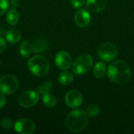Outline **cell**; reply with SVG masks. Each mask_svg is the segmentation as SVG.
<instances>
[{
	"label": "cell",
	"mask_w": 134,
	"mask_h": 134,
	"mask_svg": "<svg viewBox=\"0 0 134 134\" xmlns=\"http://www.w3.org/2000/svg\"><path fill=\"white\" fill-rule=\"evenodd\" d=\"M108 75L115 83L124 85L132 78V71L129 64L121 60L112 62L108 68Z\"/></svg>",
	"instance_id": "1"
},
{
	"label": "cell",
	"mask_w": 134,
	"mask_h": 134,
	"mask_svg": "<svg viewBox=\"0 0 134 134\" xmlns=\"http://www.w3.org/2000/svg\"><path fill=\"white\" fill-rule=\"evenodd\" d=\"M88 118L85 111L75 110L68 115L65 120L66 127L72 133H79L87 126Z\"/></svg>",
	"instance_id": "2"
},
{
	"label": "cell",
	"mask_w": 134,
	"mask_h": 134,
	"mask_svg": "<svg viewBox=\"0 0 134 134\" xmlns=\"http://www.w3.org/2000/svg\"><path fill=\"white\" fill-rule=\"evenodd\" d=\"M27 66L31 72L38 78L45 77L49 71L48 60L41 55H36L31 57L27 62Z\"/></svg>",
	"instance_id": "3"
},
{
	"label": "cell",
	"mask_w": 134,
	"mask_h": 134,
	"mask_svg": "<svg viewBox=\"0 0 134 134\" xmlns=\"http://www.w3.org/2000/svg\"><path fill=\"white\" fill-rule=\"evenodd\" d=\"M93 58L88 54L79 56L72 64V71L79 75L87 74L93 67Z\"/></svg>",
	"instance_id": "4"
},
{
	"label": "cell",
	"mask_w": 134,
	"mask_h": 134,
	"mask_svg": "<svg viewBox=\"0 0 134 134\" xmlns=\"http://www.w3.org/2000/svg\"><path fill=\"white\" fill-rule=\"evenodd\" d=\"M19 88L18 79L12 75H5L0 78V92L5 95L15 93Z\"/></svg>",
	"instance_id": "5"
},
{
	"label": "cell",
	"mask_w": 134,
	"mask_h": 134,
	"mask_svg": "<svg viewBox=\"0 0 134 134\" xmlns=\"http://www.w3.org/2000/svg\"><path fill=\"white\" fill-rule=\"evenodd\" d=\"M97 55L104 61H111L118 55V49L111 42H107L101 44L97 50Z\"/></svg>",
	"instance_id": "6"
},
{
	"label": "cell",
	"mask_w": 134,
	"mask_h": 134,
	"mask_svg": "<svg viewBox=\"0 0 134 134\" xmlns=\"http://www.w3.org/2000/svg\"><path fill=\"white\" fill-rule=\"evenodd\" d=\"M39 100V93L38 92L33 90H27L23 92L19 98L18 103L19 104L25 108H29L35 106Z\"/></svg>",
	"instance_id": "7"
},
{
	"label": "cell",
	"mask_w": 134,
	"mask_h": 134,
	"mask_svg": "<svg viewBox=\"0 0 134 134\" xmlns=\"http://www.w3.org/2000/svg\"><path fill=\"white\" fill-rule=\"evenodd\" d=\"M15 131L20 134H31L35 130L34 122L28 119H20L14 124Z\"/></svg>",
	"instance_id": "8"
},
{
	"label": "cell",
	"mask_w": 134,
	"mask_h": 134,
	"mask_svg": "<svg viewBox=\"0 0 134 134\" xmlns=\"http://www.w3.org/2000/svg\"><path fill=\"white\" fill-rule=\"evenodd\" d=\"M55 64L59 69L68 70L72 66V57L67 51H60L55 57Z\"/></svg>",
	"instance_id": "9"
},
{
	"label": "cell",
	"mask_w": 134,
	"mask_h": 134,
	"mask_svg": "<svg viewBox=\"0 0 134 134\" xmlns=\"http://www.w3.org/2000/svg\"><path fill=\"white\" fill-rule=\"evenodd\" d=\"M65 102L68 107L71 108H77L82 105L83 102V96L76 90H70L65 96Z\"/></svg>",
	"instance_id": "10"
},
{
	"label": "cell",
	"mask_w": 134,
	"mask_h": 134,
	"mask_svg": "<svg viewBox=\"0 0 134 134\" xmlns=\"http://www.w3.org/2000/svg\"><path fill=\"white\" fill-rule=\"evenodd\" d=\"M91 21L90 13L84 9H79L75 14V22L79 27H87Z\"/></svg>",
	"instance_id": "11"
},
{
	"label": "cell",
	"mask_w": 134,
	"mask_h": 134,
	"mask_svg": "<svg viewBox=\"0 0 134 134\" xmlns=\"http://www.w3.org/2000/svg\"><path fill=\"white\" fill-rule=\"evenodd\" d=\"M108 5V0H87L86 6L92 13H97L104 11Z\"/></svg>",
	"instance_id": "12"
},
{
	"label": "cell",
	"mask_w": 134,
	"mask_h": 134,
	"mask_svg": "<svg viewBox=\"0 0 134 134\" xmlns=\"http://www.w3.org/2000/svg\"><path fill=\"white\" fill-rule=\"evenodd\" d=\"M48 46L47 40L43 37H39L35 40L32 44V50L35 53H40L44 52Z\"/></svg>",
	"instance_id": "13"
},
{
	"label": "cell",
	"mask_w": 134,
	"mask_h": 134,
	"mask_svg": "<svg viewBox=\"0 0 134 134\" xmlns=\"http://www.w3.org/2000/svg\"><path fill=\"white\" fill-rule=\"evenodd\" d=\"M20 38L21 33L16 28H10L5 33V38L9 43H16Z\"/></svg>",
	"instance_id": "14"
},
{
	"label": "cell",
	"mask_w": 134,
	"mask_h": 134,
	"mask_svg": "<svg viewBox=\"0 0 134 134\" xmlns=\"http://www.w3.org/2000/svg\"><path fill=\"white\" fill-rule=\"evenodd\" d=\"M107 72H108V71H107L106 64L103 62H97L94 65L93 69V75L97 79L104 78Z\"/></svg>",
	"instance_id": "15"
},
{
	"label": "cell",
	"mask_w": 134,
	"mask_h": 134,
	"mask_svg": "<svg viewBox=\"0 0 134 134\" xmlns=\"http://www.w3.org/2000/svg\"><path fill=\"white\" fill-rule=\"evenodd\" d=\"M73 79H74L73 73L69 71H66V70H64V71L61 72L58 76L59 82L64 86H67V85H69L70 83H71L73 81Z\"/></svg>",
	"instance_id": "16"
},
{
	"label": "cell",
	"mask_w": 134,
	"mask_h": 134,
	"mask_svg": "<svg viewBox=\"0 0 134 134\" xmlns=\"http://www.w3.org/2000/svg\"><path fill=\"white\" fill-rule=\"evenodd\" d=\"M19 18H20L19 13L17 12L16 9H13V8L10 9L8 11L6 16H5L7 23L10 25H16L19 21Z\"/></svg>",
	"instance_id": "17"
},
{
	"label": "cell",
	"mask_w": 134,
	"mask_h": 134,
	"mask_svg": "<svg viewBox=\"0 0 134 134\" xmlns=\"http://www.w3.org/2000/svg\"><path fill=\"white\" fill-rule=\"evenodd\" d=\"M19 51H20V55L23 57H24V58L27 57L31 54V53L32 51V44L30 42H28V41L23 42L20 45Z\"/></svg>",
	"instance_id": "18"
},
{
	"label": "cell",
	"mask_w": 134,
	"mask_h": 134,
	"mask_svg": "<svg viewBox=\"0 0 134 134\" xmlns=\"http://www.w3.org/2000/svg\"><path fill=\"white\" fill-rule=\"evenodd\" d=\"M42 96H43L42 97V101L47 108H54L56 106L57 99L53 94H51L50 93H46Z\"/></svg>",
	"instance_id": "19"
},
{
	"label": "cell",
	"mask_w": 134,
	"mask_h": 134,
	"mask_svg": "<svg viewBox=\"0 0 134 134\" xmlns=\"http://www.w3.org/2000/svg\"><path fill=\"white\" fill-rule=\"evenodd\" d=\"M52 88H53V82L50 80H46L38 87V93L39 94L44 95L46 93H50Z\"/></svg>",
	"instance_id": "20"
},
{
	"label": "cell",
	"mask_w": 134,
	"mask_h": 134,
	"mask_svg": "<svg viewBox=\"0 0 134 134\" xmlns=\"http://www.w3.org/2000/svg\"><path fill=\"white\" fill-rule=\"evenodd\" d=\"M86 114L88 115L89 117H97L100 112V108L99 106L96 105V104H92L90 106H89L87 108H86Z\"/></svg>",
	"instance_id": "21"
},
{
	"label": "cell",
	"mask_w": 134,
	"mask_h": 134,
	"mask_svg": "<svg viewBox=\"0 0 134 134\" xmlns=\"http://www.w3.org/2000/svg\"><path fill=\"white\" fill-rule=\"evenodd\" d=\"M1 127L3 130H10L13 126V122L9 119H3L0 122Z\"/></svg>",
	"instance_id": "22"
},
{
	"label": "cell",
	"mask_w": 134,
	"mask_h": 134,
	"mask_svg": "<svg viewBox=\"0 0 134 134\" xmlns=\"http://www.w3.org/2000/svg\"><path fill=\"white\" fill-rule=\"evenodd\" d=\"M9 8L8 0H0V16L4 14Z\"/></svg>",
	"instance_id": "23"
},
{
	"label": "cell",
	"mask_w": 134,
	"mask_h": 134,
	"mask_svg": "<svg viewBox=\"0 0 134 134\" xmlns=\"http://www.w3.org/2000/svg\"><path fill=\"white\" fill-rule=\"evenodd\" d=\"M85 4H86L85 0H71V5L75 9H79L82 6H83Z\"/></svg>",
	"instance_id": "24"
},
{
	"label": "cell",
	"mask_w": 134,
	"mask_h": 134,
	"mask_svg": "<svg viewBox=\"0 0 134 134\" xmlns=\"http://www.w3.org/2000/svg\"><path fill=\"white\" fill-rule=\"evenodd\" d=\"M6 49V42L3 38L0 37V54L4 53Z\"/></svg>",
	"instance_id": "25"
},
{
	"label": "cell",
	"mask_w": 134,
	"mask_h": 134,
	"mask_svg": "<svg viewBox=\"0 0 134 134\" xmlns=\"http://www.w3.org/2000/svg\"><path fill=\"white\" fill-rule=\"evenodd\" d=\"M6 103V98L5 97V94H3L2 93H0V109L2 108Z\"/></svg>",
	"instance_id": "26"
},
{
	"label": "cell",
	"mask_w": 134,
	"mask_h": 134,
	"mask_svg": "<svg viewBox=\"0 0 134 134\" xmlns=\"http://www.w3.org/2000/svg\"><path fill=\"white\" fill-rule=\"evenodd\" d=\"M11 4L13 6H18L19 5V0H11Z\"/></svg>",
	"instance_id": "27"
}]
</instances>
